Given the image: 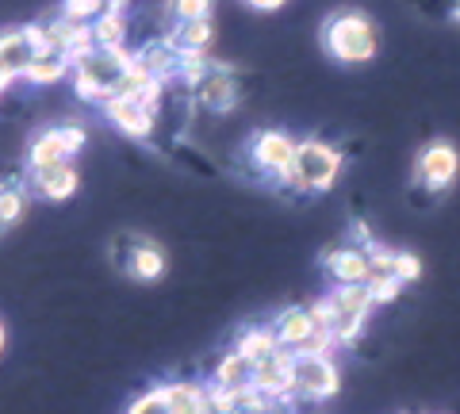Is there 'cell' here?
Returning a JSON list of instances; mask_svg holds the SVG:
<instances>
[{"instance_id":"25","label":"cell","mask_w":460,"mask_h":414,"mask_svg":"<svg viewBox=\"0 0 460 414\" xmlns=\"http://www.w3.org/2000/svg\"><path fill=\"white\" fill-rule=\"evenodd\" d=\"M108 12V0H62V16L77 27H93Z\"/></svg>"},{"instance_id":"5","label":"cell","mask_w":460,"mask_h":414,"mask_svg":"<svg viewBox=\"0 0 460 414\" xmlns=\"http://www.w3.org/2000/svg\"><path fill=\"white\" fill-rule=\"evenodd\" d=\"M296 150L299 142L284 131H257L250 142V162L257 165V173L269 181L288 184L292 181V165H296Z\"/></svg>"},{"instance_id":"1","label":"cell","mask_w":460,"mask_h":414,"mask_svg":"<svg viewBox=\"0 0 460 414\" xmlns=\"http://www.w3.org/2000/svg\"><path fill=\"white\" fill-rule=\"evenodd\" d=\"M323 50L341 66H368L380 54V27L365 12L341 8L323 23Z\"/></svg>"},{"instance_id":"31","label":"cell","mask_w":460,"mask_h":414,"mask_svg":"<svg viewBox=\"0 0 460 414\" xmlns=\"http://www.w3.org/2000/svg\"><path fill=\"white\" fill-rule=\"evenodd\" d=\"M4 346H8V330H4V322H0V353H4Z\"/></svg>"},{"instance_id":"2","label":"cell","mask_w":460,"mask_h":414,"mask_svg":"<svg viewBox=\"0 0 460 414\" xmlns=\"http://www.w3.org/2000/svg\"><path fill=\"white\" fill-rule=\"evenodd\" d=\"M131 66H135L131 50L96 47L74 62V89L81 100H108V96H115V89H119V81L127 77Z\"/></svg>"},{"instance_id":"27","label":"cell","mask_w":460,"mask_h":414,"mask_svg":"<svg viewBox=\"0 0 460 414\" xmlns=\"http://www.w3.org/2000/svg\"><path fill=\"white\" fill-rule=\"evenodd\" d=\"M127 414H169V403H165V388H150L142 392L131 407H127Z\"/></svg>"},{"instance_id":"3","label":"cell","mask_w":460,"mask_h":414,"mask_svg":"<svg viewBox=\"0 0 460 414\" xmlns=\"http://www.w3.org/2000/svg\"><path fill=\"white\" fill-rule=\"evenodd\" d=\"M338 173H341V154L323 138H304L296 150V165H292L288 189L307 192V196L330 192L338 184Z\"/></svg>"},{"instance_id":"18","label":"cell","mask_w":460,"mask_h":414,"mask_svg":"<svg viewBox=\"0 0 460 414\" xmlns=\"http://www.w3.org/2000/svg\"><path fill=\"white\" fill-rule=\"evenodd\" d=\"M162 388H165L169 414H211V407H208V383L172 380V383H162Z\"/></svg>"},{"instance_id":"16","label":"cell","mask_w":460,"mask_h":414,"mask_svg":"<svg viewBox=\"0 0 460 414\" xmlns=\"http://www.w3.org/2000/svg\"><path fill=\"white\" fill-rule=\"evenodd\" d=\"M208 383H215V388H223V392H246V388H253V365L238 349H230L215 361Z\"/></svg>"},{"instance_id":"17","label":"cell","mask_w":460,"mask_h":414,"mask_svg":"<svg viewBox=\"0 0 460 414\" xmlns=\"http://www.w3.org/2000/svg\"><path fill=\"white\" fill-rule=\"evenodd\" d=\"M169 42L181 54H211L215 47V20H189V23H172Z\"/></svg>"},{"instance_id":"29","label":"cell","mask_w":460,"mask_h":414,"mask_svg":"<svg viewBox=\"0 0 460 414\" xmlns=\"http://www.w3.org/2000/svg\"><path fill=\"white\" fill-rule=\"evenodd\" d=\"M368 292H372V299H376V307H380V304H392V299L402 292V284L395 277H376V280H368Z\"/></svg>"},{"instance_id":"22","label":"cell","mask_w":460,"mask_h":414,"mask_svg":"<svg viewBox=\"0 0 460 414\" xmlns=\"http://www.w3.org/2000/svg\"><path fill=\"white\" fill-rule=\"evenodd\" d=\"M330 299H334V307L341 311V315H357L365 319L372 315V307H376V299H372L368 284H334V292H326Z\"/></svg>"},{"instance_id":"21","label":"cell","mask_w":460,"mask_h":414,"mask_svg":"<svg viewBox=\"0 0 460 414\" xmlns=\"http://www.w3.org/2000/svg\"><path fill=\"white\" fill-rule=\"evenodd\" d=\"M66 74H74V58H69V54H62V50H39L35 62L27 66L23 81L27 84H58Z\"/></svg>"},{"instance_id":"26","label":"cell","mask_w":460,"mask_h":414,"mask_svg":"<svg viewBox=\"0 0 460 414\" xmlns=\"http://www.w3.org/2000/svg\"><path fill=\"white\" fill-rule=\"evenodd\" d=\"M165 4L172 12V20L189 23V20H208L211 8H215V0H165Z\"/></svg>"},{"instance_id":"32","label":"cell","mask_w":460,"mask_h":414,"mask_svg":"<svg viewBox=\"0 0 460 414\" xmlns=\"http://www.w3.org/2000/svg\"><path fill=\"white\" fill-rule=\"evenodd\" d=\"M453 12H456V20H460V0H456V8H453Z\"/></svg>"},{"instance_id":"23","label":"cell","mask_w":460,"mask_h":414,"mask_svg":"<svg viewBox=\"0 0 460 414\" xmlns=\"http://www.w3.org/2000/svg\"><path fill=\"white\" fill-rule=\"evenodd\" d=\"M127 35H131V20H127V12H104L96 23H93V39L96 47L104 50H127Z\"/></svg>"},{"instance_id":"28","label":"cell","mask_w":460,"mask_h":414,"mask_svg":"<svg viewBox=\"0 0 460 414\" xmlns=\"http://www.w3.org/2000/svg\"><path fill=\"white\" fill-rule=\"evenodd\" d=\"M395 280L399 284H414L422 277V261H419V253H411V250H395Z\"/></svg>"},{"instance_id":"7","label":"cell","mask_w":460,"mask_h":414,"mask_svg":"<svg viewBox=\"0 0 460 414\" xmlns=\"http://www.w3.org/2000/svg\"><path fill=\"white\" fill-rule=\"evenodd\" d=\"M39 50H47V42H42V23H27V27L0 31V69H4L8 77L23 81L27 66L35 62Z\"/></svg>"},{"instance_id":"9","label":"cell","mask_w":460,"mask_h":414,"mask_svg":"<svg viewBox=\"0 0 460 414\" xmlns=\"http://www.w3.org/2000/svg\"><path fill=\"white\" fill-rule=\"evenodd\" d=\"M104 116L131 138H150L157 131V111L142 104L138 96H111V100H104Z\"/></svg>"},{"instance_id":"19","label":"cell","mask_w":460,"mask_h":414,"mask_svg":"<svg viewBox=\"0 0 460 414\" xmlns=\"http://www.w3.org/2000/svg\"><path fill=\"white\" fill-rule=\"evenodd\" d=\"M165 250L162 246H154V242H146V238H138L135 242V250H131V257H127V277H135V280H157V277H165Z\"/></svg>"},{"instance_id":"8","label":"cell","mask_w":460,"mask_h":414,"mask_svg":"<svg viewBox=\"0 0 460 414\" xmlns=\"http://www.w3.org/2000/svg\"><path fill=\"white\" fill-rule=\"evenodd\" d=\"M456 173H460V154H456V146H449V142H441V138L429 142V146L419 154V162H414V181L429 192L449 189L456 181Z\"/></svg>"},{"instance_id":"4","label":"cell","mask_w":460,"mask_h":414,"mask_svg":"<svg viewBox=\"0 0 460 414\" xmlns=\"http://www.w3.org/2000/svg\"><path fill=\"white\" fill-rule=\"evenodd\" d=\"M341 388V373L334 357L323 353H292V407L296 403H326Z\"/></svg>"},{"instance_id":"14","label":"cell","mask_w":460,"mask_h":414,"mask_svg":"<svg viewBox=\"0 0 460 414\" xmlns=\"http://www.w3.org/2000/svg\"><path fill=\"white\" fill-rule=\"evenodd\" d=\"M31 173V192H39L42 199H54V204H62L77 192V169L74 165H50V169H27Z\"/></svg>"},{"instance_id":"6","label":"cell","mask_w":460,"mask_h":414,"mask_svg":"<svg viewBox=\"0 0 460 414\" xmlns=\"http://www.w3.org/2000/svg\"><path fill=\"white\" fill-rule=\"evenodd\" d=\"M84 146V131L77 123L66 127H50V131H39L27 146V169H50V165H69V158Z\"/></svg>"},{"instance_id":"15","label":"cell","mask_w":460,"mask_h":414,"mask_svg":"<svg viewBox=\"0 0 460 414\" xmlns=\"http://www.w3.org/2000/svg\"><path fill=\"white\" fill-rule=\"evenodd\" d=\"M272 334L280 338L284 349L299 353L307 346V338L314 334V322H311V311L307 307H284L277 319H272Z\"/></svg>"},{"instance_id":"10","label":"cell","mask_w":460,"mask_h":414,"mask_svg":"<svg viewBox=\"0 0 460 414\" xmlns=\"http://www.w3.org/2000/svg\"><path fill=\"white\" fill-rule=\"evenodd\" d=\"M196 96V108H204V111H215V116H223V111H230L242 100V89H238V77H234V69H226L219 66L215 74H208L204 81L192 89Z\"/></svg>"},{"instance_id":"12","label":"cell","mask_w":460,"mask_h":414,"mask_svg":"<svg viewBox=\"0 0 460 414\" xmlns=\"http://www.w3.org/2000/svg\"><path fill=\"white\" fill-rule=\"evenodd\" d=\"M253 388L261 395L292 403V349H280V353H272L269 361L257 365L253 368Z\"/></svg>"},{"instance_id":"13","label":"cell","mask_w":460,"mask_h":414,"mask_svg":"<svg viewBox=\"0 0 460 414\" xmlns=\"http://www.w3.org/2000/svg\"><path fill=\"white\" fill-rule=\"evenodd\" d=\"M323 269L330 273L334 284H368L372 280V265H368V253L361 246H338L323 257Z\"/></svg>"},{"instance_id":"30","label":"cell","mask_w":460,"mask_h":414,"mask_svg":"<svg viewBox=\"0 0 460 414\" xmlns=\"http://www.w3.org/2000/svg\"><path fill=\"white\" fill-rule=\"evenodd\" d=\"M246 8H253V12H280L288 0H242Z\"/></svg>"},{"instance_id":"20","label":"cell","mask_w":460,"mask_h":414,"mask_svg":"<svg viewBox=\"0 0 460 414\" xmlns=\"http://www.w3.org/2000/svg\"><path fill=\"white\" fill-rule=\"evenodd\" d=\"M234 349L246 357V361L257 368L261 361H269L272 353H280L284 346H280V338L272 334V326H246V330L238 334V341H234Z\"/></svg>"},{"instance_id":"24","label":"cell","mask_w":460,"mask_h":414,"mask_svg":"<svg viewBox=\"0 0 460 414\" xmlns=\"http://www.w3.org/2000/svg\"><path fill=\"white\" fill-rule=\"evenodd\" d=\"M27 211V184L20 181H0V231L16 226Z\"/></svg>"},{"instance_id":"11","label":"cell","mask_w":460,"mask_h":414,"mask_svg":"<svg viewBox=\"0 0 460 414\" xmlns=\"http://www.w3.org/2000/svg\"><path fill=\"white\" fill-rule=\"evenodd\" d=\"M135 58L138 66H146V74L154 81H162V84H172L181 77V50L169 42V35L162 39H146L142 47L135 50Z\"/></svg>"}]
</instances>
